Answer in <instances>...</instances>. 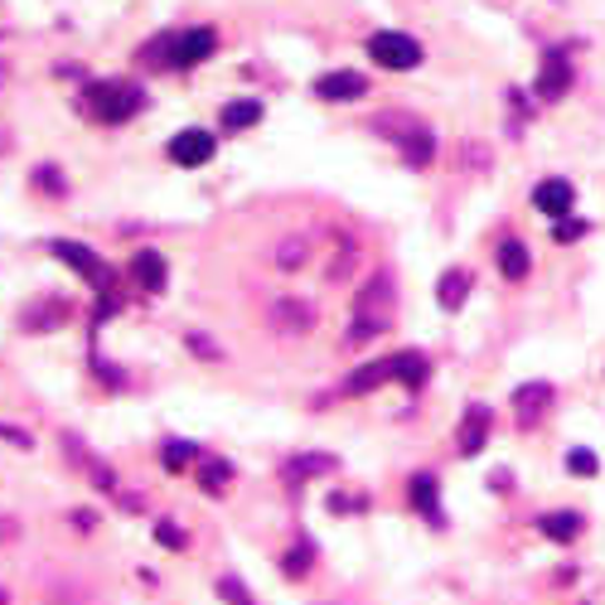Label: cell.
<instances>
[{
  "label": "cell",
  "mask_w": 605,
  "mask_h": 605,
  "mask_svg": "<svg viewBox=\"0 0 605 605\" xmlns=\"http://www.w3.org/2000/svg\"><path fill=\"white\" fill-rule=\"evenodd\" d=\"M315 470H334L330 455H301V461H291V475L301 480V475H315Z\"/></svg>",
  "instance_id": "cell-23"
},
{
  "label": "cell",
  "mask_w": 605,
  "mask_h": 605,
  "mask_svg": "<svg viewBox=\"0 0 605 605\" xmlns=\"http://www.w3.org/2000/svg\"><path fill=\"white\" fill-rule=\"evenodd\" d=\"M567 88H572V63L562 59V53H547V59H543V73H537V98H543V102H557Z\"/></svg>",
  "instance_id": "cell-8"
},
{
  "label": "cell",
  "mask_w": 605,
  "mask_h": 605,
  "mask_svg": "<svg viewBox=\"0 0 605 605\" xmlns=\"http://www.w3.org/2000/svg\"><path fill=\"white\" fill-rule=\"evenodd\" d=\"M213 44H219V34L209 24H199V30H184V34H160L141 59L160 63V69H194V63H204L213 53Z\"/></svg>",
  "instance_id": "cell-2"
},
{
  "label": "cell",
  "mask_w": 605,
  "mask_h": 605,
  "mask_svg": "<svg viewBox=\"0 0 605 605\" xmlns=\"http://www.w3.org/2000/svg\"><path fill=\"white\" fill-rule=\"evenodd\" d=\"M53 258H59V262H69L73 272L83 276V281H92V286H98V291L112 286V266H107V262L98 258V252H88L83 242H53Z\"/></svg>",
  "instance_id": "cell-6"
},
{
  "label": "cell",
  "mask_w": 605,
  "mask_h": 605,
  "mask_svg": "<svg viewBox=\"0 0 605 605\" xmlns=\"http://www.w3.org/2000/svg\"><path fill=\"white\" fill-rule=\"evenodd\" d=\"M393 311H397L393 276L379 272L369 286L359 291V301H354V330H349V344H363V340H373V334L393 330Z\"/></svg>",
  "instance_id": "cell-1"
},
{
  "label": "cell",
  "mask_w": 605,
  "mask_h": 605,
  "mask_svg": "<svg viewBox=\"0 0 605 605\" xmlns=\"http://www.w3.org/2000/svg\"><path fill=\"white\" fill-rule=\"evenodd\" d=\"M528 266H533L528 248H523L518 238H504V242H500V272H504L508 281H523V276H528Z\"/></svg>",
  "instance_id": "cell-16"
},
{
  "label": "cell",
  "mask_w": 605,
  "mask_h": 605,
  "mask_svg": "<svg viewBox=\"0 0 605 605\" xmlns=\"http://www.w3.org/2000/svg\"><path fill=\"white\" fill-rule=\"evenodd\" d=\"M397 145H402V155H407V165H416V170L432 165V155H436V141H432V131H426L422 121H416V127H412Z\"/></svg>",
  "instance_id": "cell-15"
},
{
  "label": "cell",
  "mask_w": 605,
  "mask_h": 605,
  "mask_svg": "<svg viewBox=\"0 0 605 605\" xmlns=\"http://www.w3.org/2000/svg\"><path fill=\"white\" fill-rule=\"evenodd\" d=\"M276 262L281 266H301L305 262V242L301 238H286V242H281V252H276Z\"/></svg>",
  "instance_id": "cell-24"
},
{
  "label": "cell",
  "mask_w": 605,
  "mask_h": 605,
  "mask_svg": "<svg viewBox=\"0 0 605 605\" xmlns=\"http://www.w3.org/2000/svg\"><path fill=\"white\" fill-rule=\"evenodd\" d=\"M160 461H165V470H180V465L194 461V446H190V441H170V446L160 451Z\"/></svg>",
  "instance_id": "cell-22"
},
{
  "label": "cell",
  "mask_w": 605,
  "mask_h": 605,
  "mask_svg": "<svg viewBox=\"0 0 605 605\" xmlns=\"http://www.w3.org/2000/svg\"><path fill=\"white\" fill-rule=\"evenodd\" d=\"M262 121V102H228L223 107V127L228 131H248Z\"/></svg>",
  "instance_id": "cell-18"
},
{
  "label": "cell",
  "mask_w": 605,
  "mask_h": 605,
  "mask_svg": "<svg viewBox=\"0 0 605 605\" xmlns=\"http://www.w3.org/2000/svg\"><path fill=\"white\" fill-rule=\"evenodd\" d=\"M412 504L422 508V514L432 518V523H441V508H436V480H432V475H416V480H412Z\"/></svg>",
  "instance_id": "cell-20"
},
{
  "label": "cell",
  "mask_w": 605,
  "mask_h": 605,
  "mask_svg": "<svg viewBox=\"0 0 605 605\" xmlns=\"http://www.w3.org/2000/svg\"><path fill=\"white\" fill-rule=\"evenodd\" d=\"M484 436H490V407L470 402V407H465V422H461V455H475V451L484 446Z\"/></svg>",
  "instance_id": "cell-13"
},
{
  "label": "cell",
  "mask_w": 605,
  "mask_h": 605,
  "mask_svg": "<svg viewBox=\"0 0 605 605\" xmlns=\"http://www.w3.org/2000/svg\"><path fill=\"white\" fill-rule=\"evenodd\" d=\"M223 484H228V465H209V470H204V490H209V494H219Z\"/></svg>",
  "instance_id": "cell-26"
},
{
  "label": "cell",
  "mask_w": 605,
  "mask_h": 605,
  "mask_svg": "<svg viewBox=\"0 0 605 605\" xmlns=\"http://www.w3.org/2000/svg\"><path fill=\"white\" fill-rule=\"evenodd\" d=\"M141 88L137 83H121V78H102V83L88 88V112L92 121H107V127H117V121H131L141 112Z\"/></svg>",
  "instance_id": "cell-3"
},
{
  "label": "cell",
  "mask_w": 605,
  "mask_h": 605,
  "mask_svg": "<svg viewBox=\"0 0 605 605\" xmlns=\"http://www.w3.org/2000/svg\"><path fill=\"white\" fill-rule=\"evenodd\" d=\"M465 295H470V272H461V266H455V272L441 276L436 301L446 305V311H461V305H465Z\"/></svg>",
  "instance_id": "cell-17"
},
{
  "label": "cell",
  "mask_w": 605,
  "mask_h": 605,
  "mask_svg": "<svg viewBox=\"0 0 605 605\" xmlns=\"http://www.w3.org/2000/svg\"><path fill=\"white\" fill-rule=\"evenodd\" d=\"M586 233V223H557V242H572V238H582Z\"/></svg>",
  "instance_id": "cell-28"
},
{
  "label": "cell",
  "mask_w": 605,
  "mask_h": 605,
  "mask_svg": "<svg viewBox=\"0 0 605 605\" xmlns=\"http://www.w3.org/2000/svg\"><path fill=\"white\" fill-rule=\"evenodd\" d=\"M209 155H213V137H209V131H199V127L180 131V137L170 141V160H174V165H184V170L204 165Z\"/></svg>",
  "instance_id": "cell-7"
},
{
  "label": "cell",
  "mask_w": 605,
  "mask_h": 605,
  "mask_svg": "<svg viewBox=\"0 0 605 605\" xmlns=\"http://www.w3.org/2000/svg\"><path fill=\"white\" fill-rule=\"evenodd\" d=\"M369 53H373V63H383V69H416L422 63V44H416L412 34H402V30H379L369 39Z\"/></svg>",
  "instance_id": "cell-5"
},
{
  "label": "cell",
  "mask_w": 605,
  "mask_h": 605,
  "mask_svg": "<svg viewBox=\"0 0 605 605\" xmlns=\"http://www.w3.org/2000/svg\"><path fill=\"white\" fill-rule=\"evenodd\" d=\"M533 204L543 213H553V219H562V213H572V204H576V190L567 180H543L533 190Z\"/></svg>",
  "instance_id": "cell-11"
},
{
  "label": "cell",
  "mask_w": 605,
  "mask_h": 605,
  "mask_svg": "<svg viewBox=\"0 0 605 605\" xmlns=\"http://www.w3.org/2000/svg\"><path fill=\"white\" fill-rule=\"evenodd\" d=\"M315 92H320V98H330V102H354V98H363V92H369V78L340 69V73H325V78H320Z\"/></svg>",
  "instance_id": "cell-10"
},
{
  "label": "cell",
  "mask_w": 605,
  "mask_h": 605,
  "mask_svg": "<svg viewBox=\"0 0 605 605\" xmlns=\"http://www.w3.org/2000/svg\"><path fill=\"white\" fill-rule=\"evenodd\" d=\"M131 276H137L145 291H165V258L151 252V248H141L137 262H131Z\"/></svg>",
  "instance_id": "cell-14"
},
{
  "label": "cell",
  "mask_w": 605,
  "mask_h": 605,
  "mask_svg": "<svg viewBox=\"0 0 605 605\" xmlns=\"http://www.w3.org/2000/svg\"><path fill=\"white\" fill-rule=\"evenodd\" d=\"M272 325H276V334H305L315 325V305L311 301H276Z\"/></svg>",
  "instance_id": "cell-9"
},
{
  "label": "cell",
  "mask_w": 605,
  "mask_h": 605,
  "mask_svg": "<svg viewBox=\"0 0 605 605\" xmlns=\"http://www.w3.org/2000/svg\"><path fill=\"white\" fill-rule=\"evenodd\" d=\"M393 379H402L407 387L426 383V359H422V354L379 359V363H369V369H359L354 379H349V393H369V387H383V383H393Z\"/></svg>",
  "instance_id": "cell-4"
},
{
  "label": "cell",
  "mask_w": 605,
  "mask_h": 605,
  "mask_svg": "<svg viewBox=\"0 0 605 605\" xmlns=\"http://www.w3.org/2000/svg\"><path fill=\"white\" fill-rule=\"evenodd\" d=\"M63 315H69V305L63 301H39L34 311H24V330H53Z\"/></svg>",
  "instance_id": "cell-19"
},
{
  "label": "cell",
  "mask_w": 605,
  "mask_h": 605,
  "mask_svg": "<svg viewBox=\"0 0 605 605\" xmlns=\"http://www.w3.org/2000/svg\"><path fill=\"white\" fill-rule=\"evenodd\" d=\"M0 605H6V591H0Z\"/></svg>",
  "instance_id": "cell-29"
},
{
  "label": "cell",
  "mask_w": 605,
  "mask_h": 605,
  "mask_svg": "<svg viewBox=\"0 0 605 605\" xmlns=\"http://www.w3.org/2000/svg\"><path fill=\"white\" fill-rule=\"evenodd\" d=\"M155 533H160V543H165V547H184V533H180V528H170V523H160Z\"/></svg>",
  "instance_id": "cell-27"
},
{
  "label": "cell",
  "mask_w": 605,
  "mask_h": 605,
  "mask_svg": "<svg viewBox=\"0 0 605 605\" xmlns=\"http://www.w3.org/2000/svg\"><path fill=\"white\" fill-rule=\"evenodd\" d=\"M567 470H576V475H596V455H591V451H572L567 455Z\"/></svg>",
  "instance_id": "cell-25"
},
{
  "label": "cell",
  "mask_w": 605,
  "mask_h": 605,
  "mask_svg": "<svg viewBox=\"0 0 605 605\" xmlns=\"http://www.w3.org/2000/svg\"><path fill=\"white\" fill-rule=\"evenodd\" d=\"M514 402H518V422L523 426H537V422H543V412H547V402H553V387H547V383H528V387H518V393H514Z\"/></svg>",
  "instance_id": "cell-12"
},
{
  "label": "cell",
  "mask_w": 605,
  "mask_h": 605,
  "mask_svg": "<svg viewBox=\"0 0 605 605\" xmlns=\"http://www.w3.org/2000/svg\"><path fill=\"white\" fill-rule=\"evenodd\" d=\"M543 533L553 537V543H572V537L582 533V514H547L543 518Z\"/></svg>",
  "instance_id": "cell-21"
}]
</instances>
